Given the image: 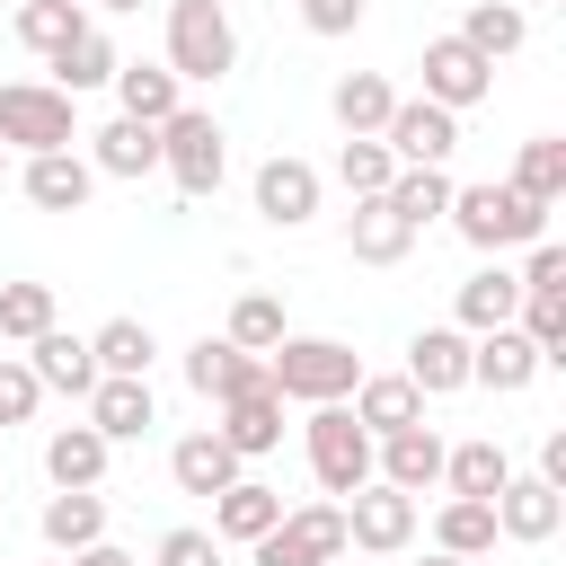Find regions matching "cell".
<instances>
[{
	"label": "cell",
	"mask_w": 566,
	"mask_h": 566,
	"mask_svg": "<svg viewBox=\"0 0 566 566\" xmlns=\"http://www.w3.org/2000/svg\"><path fill=\"white\" fill-rule=\"evenodd\" d=\"M159 566H221V539L212 531H168L159 539Z\"/></svg>",
	"instance_id": "obj_46"
},
{
	"label": "cell",
	"mask_w": 566,
	"mask_h": 566,
	"mask_svg": "<svg viewBox=\"0 0 566 566\" xmlns=\"http://www.w3.org/2000/svg\"><path fill=\"white\" fill-rule=\"evenodd\" d=\"M256 212L274 221V230H301V221H318V168L310 159H265L256 168Z\"/></svg>",
	"instance_id": "obj_15"
},
{
	"label": "cell",
	"mask_w": 566,
	"mask_h": 566,
	"mask_svg": "<svg viewBox=\"0 0 566 566\" xmlns=\"http://www.w3.org/2000/svg\"><path fill=\"white\" fill-rule=\"evenodd\" d=\"M35 407H44V389H35L27 354H0V433H9V424H27Z\"/></svg>",
	"instance_id": "obj_43"
},
{
	"label": "cell",
	"mask_w": 566,
	"mask_h": 566,
	"mask_svg": "<svg viewBox=\"0 0 566 566\" xmlns=\"http://www.w3.org/2000/svg\"><path fill=\"white\" fill-rule=\"evenodd\" d=\"M478 256H504V248H531V239H548V203H531V195H513L504 177H486V186H451V212H442Z\"/></svg>",
	"instance_id": "obj_2"
},
{
	"label": "cell",
	"mask_w": 566,
	"mask_h": 566,
	"mask_svg": "<svg viewBox=\"0 0 566 566\" xmlns=\"http://www.w3.org/2000/svg\"><path fill=\"white\" fill-rule=\"evenodd\" d=\"M345 248H354L363 265H398V256L416 248V230H407V221H398V212H389L380 195H363V203L345 212Z\"/></svg>",
	"instance_id": "obj_30"
},
{
	"label": "cell",
	"mask_w": 566,
	"mask_h": 566,
	"mask_svg": "<svg viewBox=\"0 0 566 566\" xmlns=\"http://www.w3.org/2000/svg\"><path fill=\"white\" fill-rule=\"evenodd\" d=\"M97 539H106V495H97V486H53V495H44V548L80 557V548H97Z\"/></svg>",
	"instance_id": "obj_24"
},
{
	"label": "cell",
	"mask_w": 566,
	"mask_h": 566,
	"mask_svg": "<svg viewBox=\"0 0 566 566\" xmlns=\"http://www.w3.org/2000/svg\"><path fill=\"white\" fill-rule=\"evenodd\" d=\"M416 566H469V557H442V548H433V557H416Z\"/></svg>",
	"instance_id": "obj_49"
},
{
	"label": "cell",
	"mask_w": 566,
	"mask_h": 566,
	"mask_svg": "<svg viewBox=\"0 0 566 566\" xmlns=\"http://www.w3.org/2000/svg\"><path fill=\"white\" fill-rule=\"evenodd\" d=\"M327 106H336V124H345V142H380V124H389V106H398V88H389L380 71H345V80L327 88Z\"/></svg>",
	"instance_id": "obj_26"
},
{
	"label": "cell",
	"mask_w": 566,
	"mask_h": 566,
	"mask_svg": "<svg viewBox=\"0 0 566 566\" xmlns=\"http://www.w3.org/2000/svg\"><path fill=\"white\" fill-rule=\"evenodd\" d=\"M274 522H283V495H274L265 478H239V486H221V495H212V539H239V548H256Z\"/></svg>",
	"instance_id": "obj_23"
},
{
	"label": "cell",
	"mask_w": 566,
	"mask_h": 566,
	"mask_svg": "<svg viewBox=\"0 0 566 566\" xmlns=\"http://www.w3.org/2000/svg\"><path fill=\"white\" fill-rule=\"evenodd\" d=\"M88 424H97L106 442H142V433L159 424L150 380H97V389H88Z\"/></svg>",
	"instance_id": "obj_25"
},
{
	"label": "cell",
	"mask_w": 566,
	"mask_h": 566,
	"mask_svg": "<svg viewBox=\"0 0 566 566\" xmlns=\"http://www.w3.org/2000/svg\"><path fill=\"white\" fill-rule=\"evenodd\" d=\"M442 433L433 424H407V433H380L371 442V478L380 486H398V495H424V486H442Z\"/></svg>",
	"instance_id": "obj_12"
},
{
	"label": "cell",
	"mask_w": 566,
	"mask_h": 566,
	"mask_svg": "<svg viewBox=\"0 0 566 566\" xmlns=\"http://www.w3.org/2000/svg\"><path fill=\"white\" fill-rule=\"evenodd\" d=\"M354 380H363V354L345 336H283L265 354V389L292 398V407H345Z\"/></svg>",
	"instance_id": "obj_1"
},
{
	"label": "cell",
	"mask_w": 566,
	"mask_h": 566,
	"mask_svg": "<svg viewBox=\"0 0 566 566\" xmlns=\"http://www.w3.org/2000/svg\"><path fill=\"white\" fill-rule=\"evenodd\" d=\"M88 142H97V159H88L97 177H150V168H159V124L115 115V124H106V133H88Z\"/></svg>",
	"instance_id": "obj_31"
},
{
	"label": "cell",
	"mask_w": 566,
	"mask_h": 566,
	"mask_svg": "<svg viewBox=\"0 0 566 566\" xmlns=\"http://www.w3.org/2000/svg\"><path fill=\"white\" fill-rule=\"evenodd\" d=\"M88 354H97V380H150V354H159V336H150L142 318H106V327L88 336Z\"/></svg>",
	"instance_id": "obj_32"
},
{
	"label": "cell",
	"mask_w": 566,
	"mask_h": 566,
	"mask_svg": "<svg viewBox=\"0 0 566 566\" xmlns=\"http://www.w3.org/2000/svg\"><path fill=\"white\" fill-rule=\"evenodd\" d=\"M522 35H531V18H522L513 0H469V18H460V44H469V53H486V62L522 53Z\"/></svg>",
	"instance_id": "obj_34"
},
{
	"label": "cell",
	"mask_w": 566,
	"mask_h": 566,
	"mask_svg": "<svg viewBox=\"0 0 566 566\" xmlns=\"http://www.w3.org/2000/svg\"><path fill=\"white\" fill-rule=\"evenodd\" d=\"M486 88H495V62H486V53H469L460 35H433V44H424V97H433L442 115L478 106Z\"/></svg>",
	"instance_id": "obj_11"
},
{
	"label": "cell",
	"mask_w": 566,
	"mask_h": 566,
	"mask_svg": "<svg viewBox=\"0 0 566 566\" xmlns=\"http://www.w3.org/2000/svg\"><path fill=\"white\" fill-rule=\"evenodd\" d=\"M513 195H531V203H557L566 195V142L557 133H539V142H522V159H513V177H504Z\"/></svg>",
	"instance_id": "obj_37"
},
{
	"label": "cell",
	"mask_w": 566,
	"mask_h": 566,
	"mask_svg": "<svg viewBox=\"0 0 566 566\" xmlns=\"http://www.w3.org/2000/svg\"><path fill=\"white\" fill-rule=\"evenodd\" d=\"M18 186H27V203H35V212H80V203L97 195V168H88L80 150H44V159H27V177H18Z\"/></svg>",
	"instance_id": "obj_20"
},
{
	"label": "cell",
	"mask_w": 566,
	"mask_h": 566,
	"mask_svg": "<svg viewBox=\"0 0 566 566\" xmlns=\"http://www.w3.org/2000/svg\"><path fill=\"white\" fill-rule=\"evenodd\" d=\"M557 522H566V495H557L539 469L495 486V539H522V548H539V539H557Z\"/></svg>",
	"instance_id": "obj_13"
},
{
	"label": "cell",
	"mask_w": 566,
	"mask_h": 566,
	"mask_svg": "<svg viewBox=\"0 0 566 566\" xmlns=\"http://www.w3.org/2000/svg\"><path fill=\"white\" fill-rule=\"evenodd\" d=\"M44 9H80V0H44Z\"/></svg>",
	"instance_id": "obj_51"
},
{
	"label": "cell",
	"mask_w": 566,
	"mask_h": 566,
	"mask_svg": "<svg viewBox=\"0 0 566 566\" xmlns=\"http://www.w3.org/2000/svg\"><path fill=\"white\" fill-rule=\"evenodd\" d=\"M80 27H88L80 9H44V0H18V44H27V53H44V62H53V53H62Z\"/></svg>",
	"instance_id": "obj_42"
},
{
	"label": "cell",
	"mask_w": 566,
	"mask_h": 566,
	"mask_svg": "<svg viewBox=\"0 0 566 566\" xmlns=\"http://www.w3.org/2000/svg\"><path fill=\"white\" fill-rule=\"evenodd\" d=\"M53 327V283H0V345H35Z\"/></svg>",
	"instance_id": "obj_39"
},
{
	"label": "cell",
	"mask_w": 566,
	"mask_h": 566,
	"mask_svg": "<svg viewBox=\"0 0 566 566\" xmlns=\"http://www.w3.org/2000/svg\"><path fill=\"white\" fill-rule=\"evenodd\" d=\"M513 327L539 345V363H566V292H522Z\"/></svg>",
	"instance_id": "obj_41"
},
{
	"label": "cell",
	"mask_w": 566,
	"mask_h": 566,
	"mask_svg": "<svg viewBox=\"0 0 566 566\" xmlns=\"http://www.w3.org/2000/svg\"><path fill=\"white\" fill-rule=\"evenodd\" d=\"M416 539V495H398V486H354L345 495V548H363V557H398Z\"/></svg>",
	"instance_id": "obj_8"
},
{
	"label": "cell",
	"mask_w": 566,
	"mask_h": 566,
	"mask_svg": "<svg viewBox=\"0 0 566 566\" xmlns=\"http://www.w3.org/2000/svg\"><path fill=\"white\" fill-rule=\"evenodd\" d=\"M301 442H310V478H318V495L345 504L354 486H371V433L354 424V407H310Z\"/></svg>",
	"instance_id": "obj_5"
},
{
	"label": "cell",
	"mask_w": 566,
	"mask_h": 566,
	"mask_svg": "<svg viewBox=\"0 0 566 566\" xmlns=\"http://www.w3.org/2000/svg\"><path fill=\"white\" fill-rule=\"evenodd\" d=\"M159 168L177 177L186 203L221 195V177H230V142H221V124H212L203 106H177V115L159 124Z\"/></svg>",
	"instance_id": "obj_4"
},
{
	"label": "cell",
	"mask_w": 566,
	"mask_h": 566,
	"mask_svg": "<svg viewBox=\"0 0 566 566\" xmlns=\"http://www.w3.org/2000/svg\"><path fill=\"white\" fill-rule=\"evenodd\" d=\"M539 478L566 495V433H548V442H539Z\"/></svg>",
	"instance_id": "obj_47"
},
{
	"label": "cell",
	"mask_w": 566,
	"mask_h": 566,
	"mask_svg": "<svg viewBox=\"0 0 566 566\" xmlns=\"http://www.w3.org/2000/svg\"><path fill=\"white\" fill-rule=\"evenodd\" d=\"M380 203H389L407 230H424V221H442V212H451V177H442V168H398Z\"/></svg>",
	"instance_id": "obj_36"
},
{
	"label": "cell",
	"mask_w": 566,
	"mask_h": 566,
	"mask_svg": "<svg viewBox=\"0 0 566 566\" xmlns=\"http://www.w3.org/2000/svg\"><path fill=\"white\" fill-rule=\"evenodd\" d=\"M106 88H115V106H124L133 124H168V115L186 106V80H177L168 62H115Z\"/></svg>",
	"instance_id": "obj_19"
},
{
	"label": "cell",
	"mask_w": 566,
	"mask_h": 566,
	"mask_svg": "<svg viewBox=\"0 0 566 566\" xmlns=\"http://www.w3.org/2000/svg\"><path fill=\"white\" fill-rule=\"evenodd\" d=\"M0 168H9V150H0Z\"/></svg>",
	"instance_id": "obj_52"
},
{
	"label": "cell",
	"mask_w": 566,
	"mask_h": 566,
	"mask_svg": "<svg viewBox=\"0 0 566 566\" xmlns=\"http://www.w3.org/2000/svg\"><path fill=\"white\" fill-rule=\"evenodd\" d=\"M71 566H142V557H124V548H115V539H97V548H80V557H71Z\"/></svg>",
	"instance_id": "obj_48"
},
{
	"label": "cell",
	"mask_w": 566,
	"mask_h": 566,
	"mask_svg": "<svg viewBox=\"0 0 566 566\" xmlns=\"http://www.w3.org/2000/svg\"><path fill=\"white\" fill-rule=\"evenodd\" d=\"M557 9H566V0H557Z\"/></svg>",
	"instance_id": "obj_53"
},
{
	"label": "cell",
	"mask_w": 566,
	"mask_h": 566,
	"mask_svg": "<svg viewBox=\"0 0 566 566\" xmlns=\"http://www.w3.org/2000/svg\"><path fill=\"white\" fill-rule=\"evenodd\" d=\"M513 283H522V292H566V248H557V239H531V256H522Z\"/></svg>",
	"instance_id": "obj_44"
},
{
	"label": "cell",
	"mask_w": 566,
	"mask_h": 566,
	"mask_svg": "<svg viewBox=\"0 0 566 566\" xmlns=\"http://www.w3.org/2000/svg\"><path fill=\"white\" fill-rule=\"evenodd\" d=\"M106 460H115V442H106L97 424H62V433L44 442V478H53V486H106Z\"/></svg>",
	"instance_id": "obj_28"
},
{
	"label": "cell",
	"mask_w": 566,
	"mask_h": 566,
	"mask_svg": "<svg viewBox=\"0 0 566 566\" xmlns=\"http://www.w3.org/2000/svg\"><path fill=\"white\" fill-rule=\"evenodd\" d=\"M433 548H442V557H469V566H478V557L495 548V504H469V495H451V504L433 513Z\"/></svg>",
	"instance_id": "obj_35"
},
{
	"label": "cell",
	"mask_w": 566,
	"mask_h": 566,
	"mask_svg": "<svg viewBox=\"0 0 566 566\" xmlns=\"http://www.w3.org/2000/svg\"><path fill=\"white\" fill-rule=\"evenodd\" d=\"M186 389L212 398V407H230V398L265 389V354H239L230 336H195V345H186Z\"/></svg>",
	"instance_id": "obj_10"
},
{
	"label": "cell",
	"mask_w": 566,
	"mask_h": 566,
	"mask_svg": "<svg viewBox=\"0 0 566 566\" xmlns=\"http://www.w3.org/2000/svg\"><path fill=\"white\" fill-rule=\"evenodd\" d=\"M168 478H177V495H221V486H239V478H248V460L203 424V433H186V442L168 451Z\"/></svg>",
	"instance_id": "obj_18"
},
{
	"label": "cell",
	"mask_w": 566,
	"mask_h": 566,
	"mask_svg": "<svg viewBox=\"0 0 566 566\" xmlns=\"http://www.w3.org/2000/svg\"><path fill=\"white\" fill-rule=\"evenodd\" d=\"M221 336H230L239 354H274V345H283L292 327H283V301H274V292H239V301H230V327H221Z\"/></svg>",
	"instance_id": "obj_38"
},
{
	"label": "cell",
	"mask_w": 566,
	"mask_h": 566,
	"mask_svg": "<svg viewBox=\"0 0 566 566\" xmlns=\"http://www.w3.org/2000/svg\"><path fill=\"white\" fill-rule=\"evenodd\" d=\"M27 371H35V389H62V398H88V389H97L88 336H62V327H44V336L27 345Z\"/></svg>",
	"instance_id": "obj_21"
},
{
	"label": "cell",
	"mask_w": 566,
	"mask_h": 566,
	"mask_svg": "<svg viewBox=\"0 0 566 566\" xmlns=\"http://www.w3.org/2000/svg\"><path fill=\"white\" fill-rule=\"evenodd\" d=\"M292 9H301L310 35H354L363 27V0H292Z\"/></svg>",
	"instance_id": "obj_45"
},
{
	"label": "cell",
	"mask_w": 566,
	"mask_h": 566,
	"mask_svg": "<svg viewBox=\"0 0 566 566\" xmlns=\"http://www.w3.org/2000/svg\"><path fill=\"white\" fill-rule=\"evenodd\" d=\"M513 310H522V283H513V265H504V256H486V265L460 283L451 327H460V336H486V327H513Z\"/></svg>",
	"instance_id": "obj_16"
},
{
	"label": "cell",
	"mask_w": 566,
	"mask_h": 566,
	"mask_svg": "<svg viewBox=\"0 0 566 566\" xmlns=\"http://www.w3.org/2000/svg\"><path fill=\"white\" fill-rule=\"evenodd\" d=\"M354 424L380 442V433H407V424H424V398H416V380L407 371H363L354 380Z\"/></svg>",
	"instance_id": "obj_17"
},
{
	"label": "cell",
	"mask_w": 566,
	"mask_h": 566,
	"mask_svg": "<svg viewBox=\"0 0 566 566\" xmlns=\"http://www.w3.org/2000/svg\"><path fill=\"white\" fill-rule=\"evenodd\" d=\"M80 142V97H62L53 80H0V150H71Z\"/></svg>",
	"instance_id": "obj_3"
},
{
	"label": "cell",
	"mask_w": 566,
	"mask_h": 566,
	"mask_svg": "<svg viewBox=\"0 0 566 566\" xmlns=\"http://www.w3.org/2000/svg\"><path fill=\"white\" fill-rule=\"evenodd\" d=\"M212 433H221L239 460H265V451L283 442V398H274V389H248V398H230V407H221V424H212Z\"/></svg>",
	"instance_id": "obj_27"
},
{
	"label": "cell",
	"mask_w": 566,
	"mask_h": 566,
	"mask_svg": "<svg viewBox=\"0 0 566 566\" xmlns=\"http://www.w3.org/2000/svg\"><path fill=\"white\" fill-rule=\"evenodd\" d=\"M239 62V27L221 0H168V71L177 80H221Z\"/></svg>",
	"instance_id": "obj_6"
},
{
	"label": "cell",
	"mask_w": 566,
	"mask_h": 566,
	"mask_svg": "<svg viewBox=\"0 0 566 566\" xmlns=\"http://www.w3.org/2000/svg\"><path fill=\"white\" fill-rule=\"evenodd\" d=\"M513 478V460H504V442L495 433H478V442H451L442 451V486L451 495H469V504H495V486Z\"/></svg>",
	"instance_id": "obj_29"
},
{
	"label": "cell",
	"mask_w": 566,
	"mask_h": 566,
	"mask_svg": "<svg viewBox=\"0 0 566 566\" xmlns=\"http://www.w3.org/2000/svg\"><path fill=\"white\" fill-rule=\"evenodd\" d=\"M97 9H142V0H97Z\"/></svg>",
	"instance_id": "obj_50"
},
{
	"label": "cell",
	"mask_w": 566,
	"mask_h": 566,
	"mask_svg": "<svg viewBox=\"0 0 566 566\" xmlns=\"http://www.w3.org/2000/svg\"><path fill=\"white\" fill-rule=\"evenodd\" d=\"M248 557L256 566H336L345 557V504H292Z\"/></svg>",
	"instance_id": "obj_7"
},
{
	"label": "cell",
	"mask_w": 566,
	"mask_h": 566,
	"mask_svg": "<svg viewBox=\"0 0 566 566\" xmlns=\"http://www.w3.org/2000/svg\"><path fill=\"white\" fill-rule=\"evenodd\" d=\"M380 142H389L398 168H442V159L460 150V115H442L433 97H398L389 124H380Z\"/></svg>",
	"instance_id": "obj_9"
},
{
	"label": "cell",
	"mask_w": 566,
	"mask_h": 566,
	"mask_svg": "<svg viewBox=\"0 0 566 566\" xmlns=\"http://www.w3.org/2000/svg\"><path fill=\"white\" fill-rule=\"evenodd\" d=\"M548 363H539V345L522 336V327H486V336H469V380L478 389H495V398H513V389H531Z\"/></svg>",
	"instance_id": "obj_14"
},
{
	"label": "cell",
	"mask_w": 566,
	"mask_h": 566,
	"mask_svg": "<svg viewBox=\"0 0 566 566\" xmlns=\"http://www.w3.org/2000/svg\"><path fill=\"white\" fill-rule=\"evenodd\" d=\"M407 380H416V398L469 389V336H460V327H424V336L407 345Z\"/></svg>",
	"instance_id": "obj_22"
},
{
	"label": "cell",
	"mask_w": 566,
	"mask_h": 566,
	"mask_svg": "<svg viewBox=\"0 0 566 566\" xmlns=\"http://www.w3.org/2000/svg\"><path fill=\"white\" fill-rule=\"evenodd\" d=\"M106 80H115V35H106V27H80V35L53 53V88L80 97V88H106Z\"/></svg>",
	"instance_id": "obj_33"
},
{
	"label": "cell",
	"mask_w": 566,
	"mask_h": 566,
	"mask_svg": "<svg viewBox=\"0 0 566 566\" xmlns=\"http://www.w3.org/2000/svg\"><path fill=\"white\" fill-rule=\"evenodd\" d=\"M389 177H398V159H389V142H345L336 150V186L363 203V195H389Z\"/></svg>",
	"instance_id": "obj_40"
}]
</instances>
